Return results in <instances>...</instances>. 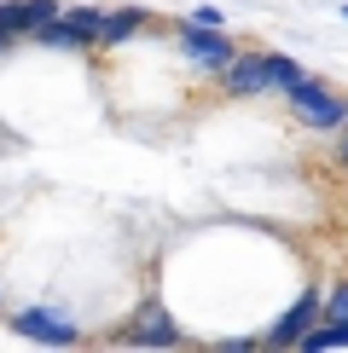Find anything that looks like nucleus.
Wrapping results in <instances>:
<instances>
[{
	"label": "nucleus",
	"mask_w": 348,
	"mask_h": 353,
	"mask_svg": "<svg viewBox=\"0 0 348 353\" xmlns=\"http://www.w3.org/2000/svg\"><path fill=\"white\" fill-rule=\"evenodd\" d=\"M290 110H296L302 128H319V134H331V128H348V93L337 87H325L319 76H308L302 87H290Z\"/></svg>",
	"instance_id": "f257e3e1"
},
{
	"label": "nucleus",
	"mask_w": 348,
	"mask_h": 353,
	"mask_svg": "<svg viewBox=\"0 0 348 353\" xmlns=\"http://www.w3.org/2000/svg\"><path fill=\"white\" fill-rule=\"evenodd\" d=\"M12 330L23 336V342H41V347H76L81 330L70 325L64 313H52V307H18L12 313Z\"/></svg>",
	"instance_id": "f03ea898"
},
{
	"label": "nucleus",
	"mask_w": 348,
	"mask_h": 353,
	"mask_svg": "<svg viewBox=\"0 0 348 353\" xmlns=\"http://www.w3.org/2000/svg\"><path fill=\"white\" fill-rule=\"evenodd\" d=\"M180 52H186V64H192V70H215V76L238 58V47H232L221 29H203V23H192V18L180 23Z\"/></svg>",
	"instance_id": "7ed1b4c3"
},
{
	"label": "nucleus",
	"mask_w": 348,
	"mask_h": 353,
	"mask_svg": "<svg viewBox=\"0 0 348 353\" xmlns=\"http://www.w3.org/2000/svg\"><path fill=\"white\" fill-rule=\"evenodd\" d=\"M116 342H122V347H180V330H174V319H168L157 301H145L139 313L122 325Z\"/></svg>",
	"instance_id": "20e7f679"
},
{
	"label": "nucleus",
	"mask_w": 348,
	"mask_h": 353,
	"mask_svg": "<svg viewBox=\"0 0 348 353\" xmlns=\"http://www.w3.org/2000/svg\"><path fill=\"white\" fill-rule=\"evenodd\" d=\"M319 313H325V296H319V290H302V301L290 307L267 336H261V347H302V336L319 325Z\"/></svg>",
	"instance_id": "39448f33"
},
{
	"label": "nucleus",
	"mask_w": 348,
	"mask_h": 353,
	"mask_svg": "<svg viewBox=\"0 0 348 353\" xmlns=\"http://www.w3.org/2000/svg\"><path fill=\"white\" fill-rule=\"evenodd\" d=\"M221 87L232 99H261L273 93V76H267V52H238L232 64L221 70Z\"/></svg>",
	"instance_id": "423d86ee"
},
{
	"label": "nucleus",
	"mask_w": 348,
	"mask_h": 353,
	"mask_svg": "<svg viewBox=\"0 0 348 353\" xmlns=\"http://www.w3.org/2000/svg\"><path fill=\"white\" fill-rule=\"evenodd\" d=\"M58 0H6V6H0V23L12 29V35H35L41 23H52L58 18Z\"/></svg>",
	"instance_id": "0eeeda50"
},
{
	"label": "nucleus",
	"mask_w": 348,
	"mask_h": 353,
	"mask_svg": "<svg viewBox=\"0 0 348 353\" xmlns=\"http://www.w3.org/2000/svg\"><path fill=\"white\" fill-rule=\"evenodd\" d=\"M331 347H348V319H319L302 336V353H331Z\"/></svg>",
	"instance_id": "6e6552de"
},
{
	"label": "nucleus",
	"mask_w": 348,
	"mask_h": 353,
	"mask_svg": "<svg viewBox=\"0 0 348 353\" xmlns=\"http://www.w3.org/2000/svg\"><path fill=\"white\" fill-rule=\"evenodd\" d=\"M145 29V12H105V35H99V47H122V41H134Z\"/></svg>",
	"instance_id": "1a4fd4ad"
},
{
	"label": "nucleus",
	"mask_w": 348,
	"mask_h": 353,
	"mask_svg": "<svg viewBox=\"0 0 348 353\" xmlns=\"http://www.w3.org/2000/svg\"><path fill=\"white\" fill-rule=\"evenodd\" d=\"M267 76H273V93H290V87L308 81V70L296 58H284V52H267Z\"/></svg>",
	"instance_id": "9d476101"
},
{
	"label": "nucleus",
	"mask_w": 348,
	"mask_h": 353,
	"mask_svg": "<svg viewBox=\"0 0 348 353\" xmlns=\"http://www.w3.org/2000/svg\"><path fill=\"white\" fill-rule=\"evenodd\" d=\"M325 319H348V278L325 290Z\"/></svg>",
	"instance_id": "9b49d317"
},
{
	"label": "nucleus",
	"mask_w": 348,
	"mask_h": 353,
	"mask_svg": "<svg viewBox=\"0 0 348 353\" xmlns=\"http://www.w3.org/2000/svg\"><path fill=\"white\" fill-rule=\"evenodd\" d=\"M192 23H203V29H221V12H215V6H197V12H192Z\"/></svg>",
	"instance_id": "f8f14e48"
},
{
	"label": "nucleus",
	"mask_w": 348,
	"mask_h": 353,
	"mask_svg": "<svg viewBox=\"0 0 348 353\" xmlns=\"http://www.w3.org/2000/svg\"><path fill=\"white\" fill-rule=\"evenodd\" d=\"M337 163L348 168V128H342V145H337Z\"/></svg>",
	"instance_id": "ddd939ff"
},
{
	"label": "nucleus",
	"mask_w": 348,
	"mask_h": 353,
	"mask_svg": "<svg viewBox=\"0 0 348 353\" xmlns=\"http://www.w3.org/2000/svg\"><path fill=\"white\" fill-rule=\"evenodd\" d=\"M12 41H18V35H12V29H6V23H0V52H6V47H12Z\"/></svg>",
	"instance_id": "4468645a"
},
{
	"label": "nucleus",
	"mask_w": 348,
	"mask_h": 353,
	"mask_svg": "<svg viewBox=\"0 0 348 353\" xmlns=\"http://www.w3.org/2000/svg\"><path fill=\"white\" fill-rule=\"evenodd\" d=\"M0 307H6V301H0Z\"/></svg>",
	"instance_id": "2eb2a0df"
}]
</instances>
